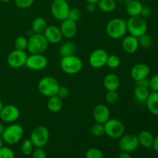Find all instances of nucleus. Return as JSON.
<instances>
[{
	"label": "nucleus",
	"mask_w": 158,
	"mask_h": 158,
	"mask_svg": "<svg viewBox=\"0 0 158 158\" xmlns=\"http://www.w3.org/2000/svg\"><path fill=\"white\" fill-rule=\"evenodd\" d=\"M106 34L114 40L123 38L127 32V21L120 18L110 20L106 26Z\"/></svg>",
	"instance_id": "nucleus-1"
},
{
	"label": "nucleus",
	"mask_w": 158,
	"mask_h": 158,
	"mask_svg": "<svg viewBox=\"0 0 158 158\" xmlns=\"http://www.w3.org/2000/svg\"><path fill=\"white\" fill-rule=\"evenodd\" d=\"M60 64L62 70L69 75L77 74L83 69V61L76 55L62 57Z\"/></svg>",
	"instance_id": "nucleus-2"
},
{
	"label": "nucleus",
	"mask_w": 158,
	"mask_h": 158,
	"mask_svg": "<svg viewBox=\"0 0 158 158\" xmlns=\"http://www.w3.org/2000/svg\"><path fill=\"white\" fill-rule=\"evenodd\" d=\"M24 131L21 125L18 123H12L5 128L2 137L3 141L9 145H14L19 142L23 138Z\"/></svg>",
	"instance_id": "nucleus-3"
},
{
	"label": "nucleus",
	"mask_w": 158,
	"mask_h": 158,
	"mask_svg": "<svg viewBox=\"0 0 158 158\" xmlns=\"http://www.w3.org/2000/svg\"><path fill=\"white\" fill-rule=\"evenodd\" d=\"M127 32L129 35L139 38L147 33L148 29V24L145 21L144 18L140 15L138 16H131L129 19L127 21Z\"/></svg>",
	"instance_id": "nucleus-4"
},
{
	"label": "nucleus",
	"mask_w": 158,
	"mask_h": 158,
	"mask_svg": "<svg viewBox=\"0 0 158 158\" xmlns=\"http://www.w3.org/2000/svg\"><path fill=\"white\" fill-rule=\"evenodd\" d=\"M49 43L43 34H32L28 40L27 50L30 54H43L47 49Z\"/></svg>",
	"instance_id": "nucleus-5"
},
{
	"label": "nucleus",
	"mask_w": 158,
	"mask_h": 158,
	"mask_svg": "<svg viewBox=\"0 0 158 158\" xmlns=\"http://www.w3.org/2000/svg\"><path fill=\"white\" fill-rule=\"evenodd\" d=\"M60 85L55 78L52 77H45L40 79L38 83V89L42 95L50 97L56 95L57 90Z\"/></svg>",
	"instance_id": "nucleus-6"
},
{
	"label": "nucleus",
	"mask_w": 158,
	"mask_h": 158,
	"mask_svg": "<svg viewBox=\"0 0 158 158\" xmlns=\"http://www.w3.org/2000/svg\"><path fill=\"white\" fill-rule=\"evenodd\" d=\"M105 134L113 139L120 138L123 135L125 131L124 124L117 119L110 118L106 123H103Z\"/></svg>",
	"instance_id": "nucleus-7"
},
{
	"label": "nucleus",
	"mask_w": 158,
	"mask_h": 158,
	"mask_svg": "<svg viewBox=\"0 0 158 158\" xmlns=\"http://www.w3.org/2000/svg\"><path fill=\"white\" fill-rule=\"evenodd\" d=\"M49 140V131L45 126L36 127L30 136V140L35 148H43L48 143Z\"/></svg>",
	"instance_id": "nucleus-8"
},
{
	"label": "nucleus",
	"mask_w": 158,
	"mask_h": 158,
	"mask_svg": "<svg viewBox=\"0 0 158 158\" xmlns=\"http://www.w3.org/2000/svg\"><path fill=\"white\" fill-rule=\"evenodd\" d=\"M69 9L70 7L66 0H53L50 6L52 15L60 21L68 18Z\"/></svg>",
	"instance_id": "nucleus-9"
},
{
	"label": "nucleus",
	"mask_w": 158,
	"mask_h": 158,
	"mask_svg": "<svg viewBox=\"0 0 158 158\" xmlns=\"http://www.w3.org/2000/svg\"><path fill=\"white\" fill-rule=\"evenodd\" d=\"M140 146L137 136L134 134H123L120 137L119 148L121 151L131 153L136 151Z\"/></svg>",
	"instance_id": "nucleus-10"
},
{
	"label": "nucleus",
	"mask_w": 158,
	"mask_h": 158,
	"mask_svg": "<svg viewBox=\"0 0 158 158\" xmlns=\"http://www.w3.org/2000/svg\"><path fill=\"white\" fill-rule=\"evenodd\" d=\"M28 55L25 50L15 49L8 55L7 63L10 67L19 69L26 65Z\"/></svg>",
	"instance_id": "nucleus-11"
},
{
	"label": "nucleus",
	"mask_w": 158,
	"mask_h": 158,
	"mask_svg": "<svg viewBox=\"0 0 158 158\" xmlns=\"http://www.w3.org/2000/svg\"><path fill=\"white\" fill-rule=\"evenodd\" d=\"M48 65V60L43 54H30L28 56L26 65L32 70H42L44 69Z\"/></svg>",
	"instance_id": "nucleus-12"
},
{
	"label": "nucleus",
	"mask_w": 158,
	"mask_h": 158,
	"mask_svg": "<svg viewBox=\"0 0 158 158\" xmlns=\"http://www.w3.org/2000/svg\"><path fill=\"white\" fill-rule=\"evenodd\" d=\"M109 54L103 49H97L91 52L89 57V63L94 69H100L106 65Z\"/></svg>",
	"instance_id": "nucleus-13"
},
{
	"label": "nucleus",
	"mask_w": 158,
	"mask_h": 158,
	"mask_svg": "<svg viewBox=\"0 0 158 158\" xmlns=\"http://www.w3.org/2000/svg\"><path fill=\"white\" fill-rule=\"evenodd\" d=\"M20 112L19 108L15 105L3 106L0 112V118L6 123H12L17 120L19 117Z\"/></svg>",
	"instance_id": "nucleus-14"
},
{
	"label": "nucleus",
	"mask_w": 158,
	"mask_h": 158,
	"mask_svg": "<svg viewBox=\"0 0 158 158\" xmlns=\"http://www.w3.org/2000/svg\"><path fill=\"white\" fill-rule=\"evenodd\" d=\"M151 73L150 66L146 63H138L134 65L131 70V76L134 81L148 78Z\"/></svg>",
	"instance_id": "nucleus-15"
},
{
	"label": "nucleus",
	"mask_w": 158,
	"mask_h": 158,
	"mask_svg": "<svg viewBox=\"0 0 158 158\" xmlns=\"http://www.w3.org/2000/svg\"><path fill=\"white\" fill-rule=\"evenodd\" d=\"M93 117L97 123H104L110 117V112L106 105L100 103L97 104L93 110Z\"/></svg>",
	"instance_id": "nucleus-16"
},
{
	"label": "nucleus",
	"mask_w": 158,
	"mask_h": 158,
	"mask_svg": "<svg viewBox=\"0 0 158 158\" xmlns=\"http://www.w3.org/2000/svg\"><path fill=\"white\" fill-rule=\"evenodd\" d=\"M60 29L63 36L66 39L73 38L77 33V23L69 19H66L62 21Z\"/></svg>",
	"instance_id": "nucleus-17"
},
{
	"label": "nucleus",
	"mask_w": 158,
	"mask_h": 158,
	"mask_svg": "<svg viewBox=\"0 0 158 158\" xmlns=\"http://www.w3.org/2000/svg\"><path fill=\"white\" fill-rule=\"evenodd\" d=\"M45 38L49 43L57 44L60 43L63 39L61 30L56 26H48L45 32H43Z\"/></svg>",
	"instance_id": "nucleus-18"
},
{
	"label": "nucleus",
	"mask_w": 158,
	"mask_h": 158,
	"mask_svg": "<svg viewBox=\"0 0 158 158\" xmlns=\"http://www.w3.org/2000/svg\"><path fill=\"white\" fill-rule=\"evenodd\" d=\"M122 48L127 53L132 54L137 51L139 46L138 38L134 35H125L122 40Z\"/></svg>",
	"instance_id": "nucleus-19"
},
{
	"label": "nucleus",
	"mask_w": 158,
	"mask_h": 158,
	"mask_svg": "<svg viewBox=\"0 0 158 158\" xmlns=\"http://www.w3.org/2000/svg\"><path fill=\"white\" fill-rule=\"evenodd\" d=\"M120 85V79L116 74H107L103 79V86L107 91H117Z\"/></svg>",
	"instance_id": "nucleus-20"
},
{
	"label": "nucleus",
	"mask_w": 158,
	"mask_h": 158,
	"mask_svg": "<svg viewBox=\"0 0 158 158\" xmlns=\"http://www.w3.org/2000/svg\"><path fill=\"white\" fill-rule=\"evenodd\" d=\"M126 10L130 16H138L140 15L143 5L140 1L136 0H126Z\"/></svg>",
	"instance_id": "nucleus-21"
},
{
	"label": "nucleus",
	"mask_w": 158,
	"mask_h": 158,
	"mask_svg": "<svg viewBox=\"0 0 158 158\" xmlns=\"http://www.w3.org/2000/svg\"><path fill=\"white\" fill-rule=\"evenodd\" d=\"M137 139L140 145L145 148H152L154 137L151 132L148 131H142L137 135Z\"/></svg>",
	"instance_id": "nucleus-22"
},
{
	"label": "nucleus",
	"mask_w": 158,
	"mask_h": 158,
	"mask_svg": "<svg viewBox=\"0 0 158 158\" xmlns=\"http://www.w3.org/2000/svg\"><path fill=\"white\" fill-rule=\"evenodd\" d=\"M145 103H146L148 111L151 114L154 115H158V92L152 91L150 93Z\"/></svg>",
	"instance_id": "nucleus-23"
},
{
	"label": "nucleus",
	"mask_w": 158,
	"mask_h": 158,
	"mask_svg": "<svg viewBox=\"0 0 158 158\" xmlns=\"http://www.w3.org/2000/svg\"><path fill=\"white\" fill-rule=\"evenodd\" d=\"M48 24L46 20L43 17H37L32 23V31L35 34H43Z\"/></svg>",
	"instance_id": "nucleus-24"
},
{
	"label": "nucleus",
	"mask_w": 158,
	"mask_h": 158,
	"mask_svg": "<svg viewBox=\"0 0 158 158\" xmlns=\"http://www.w3.org/2000/svg\"><path fill=\"white\" fill-rule=\"evenodd\" d=\"M47 107L48 110L52 113L60 112L63 108V100L56 95L49 97Z\"/></svg>",
	"instance_id": "nucleus-25"
},
{
	"label": "nucleus",
	"mask_w": 158,
	"mask_h": 158,
	"mask_svg": "<svg viewBox=\"0 0 158 158\" xmlns=\"http://www.w3.org/2000/svg\"><path fill=\"white\" fill-rule=\"evenodd\" d=\"M97 4V7L103 12H112L117 8L116 0H100Z\"/></svg>",
	"instance_id": "nucleus-26"
},
{
	"label": "nucleus",
	"mask_w": 158,
	"mask_h": 158,
	"mask_svg": "<svg viewBox=\"0 0 158 158\" xmlns=\"http://www.w3.org/2000/svg\"><path fill=\"white\" fill-rule=\"evenodd\" d=\"M150 94V91L148 88L142 87V86H136L134 91V95L137 101L139 103H146Z\"/></svg>",
	"instance_id": "nucleus-27"
},
{
	"label": "nucleus",
	"mask_w": 158,
	"mask_h": 158,
	"mask_svg": "<svg viewBox=\"0 0 158 158\" xmlns=\"http://www.w3.org/2000/svg\"><path fill=\"white\" fill-rule=\"evenodd\" d=\"M76 52V46L72 42H66L63 43L60 48V54L62 57L74 55Z\"/></svg>",
	"instance_id": "nucleus-28"
},
{
	"label": "nucleus",
	"mask_w": 158,
	"mask_h": 158,
	"mask_svg": "<svg viewBox=\"0 0 158 158\" xmlns=\"http://www.w3.org/2000/svg\"><path fill=\"white\" fill-rule=\"evenodd\" d=\"M138 42L139 45L143 48H145V49L151 48L153 46V43H154V40H153L152 37L150 35H148L147 33L143 34V35L139 37Z\"/></svg>",
	"instance_id": "nucleus-29"
},
{
	"label": "nucleus",
	"mask_w": 158,
	"mask_h": 158,
	"mask_svg": "<svg viewBox=\"0 0 158 158\" xmlns=\"http://www.w3.org/2000/svg\"><path fill=\"white\" fill-rule=\"evenodd\" d=\"M120 59L118 56L114 55V54H112V55H109L107 57V60H106V65L110 69H117L119 66H120Z\"/></svg>",
	"instance_id": "nucleus-30"
},
{
	"label": "nucleus",
	"mask_w": 158,
	"mask_h": 158,
	"mask_svg": "<svg viewBox=\"0 0 158 158\" xmlns=\"http://www.w3.org/2000/svg\"><path fill=\"white\" fill-rule=\"evenodd\" d=\"M33 144H32V141L30 139H26V140H23L21 145V151L24 155H30L33 151Z\"/></svg>",
	"instance_id": "nucleus-31"
},
{
	"label": "nucleus",
	"mask_w": 158,
	"mask_h": 158,
	"mask_svg": "<svg viewBox=\"0 0 158 158\" xmlns=\"http://www.w3.org/2000/svg\"><path fill=\"white\" fill-rule=\"evenodd\" d=\"M14 46H15V49L26 50V49H27L28 40L24 36L17 37L14 42Z\"/></svg>",
	"instance_id": "nucleus-32"
},
{
	"label": "nucleus",
	"mask_w": 158,
	"mask_h": 158,
	"mask_svg": "<svg viewBox=\"0 0 158 158\" xmlns=\"http://www.w3.org/2000/svg\"><path fill=\"white\" fill-rule=\"evenodd\" d=\"M91 133H92L93 135L97 137H100L104 135L105 130L103 123L96 122L95 124L93 125L92 128H91Z\"/></svg>",
	"instance_id": "nucleus-33"
},
{
	"label": "nucleus",
	"mask_w": 158,
	"mask_h": 158,
	"mask_svg": "<svg viewBox=\"0 0 158 158\" xmlns=\"http://www.w3.org/2000/svg\"><path fill=\"white\" fill-rule=\"evenodd\" d=\"M86 158H103V154L100 149L96 148H91L86 152Z\"/></svg>",
	"instance_id": "nucleus-34"
},
{
	"label": "nucleus",
	"mask_w": 158,
	"mask_h": 158,
	"mask_svg": "<svg viewBox=\"0 0 158 158\" xmlns=\"http://www.w3.org/2000/svg\"><path fill=\"white\" fill-rule=\"evenodd\" d=\"M106 103L109 104H114L117 102L119 99V95L117 91H107L106 94Z\"/></svg>",
	"instance_id": "nucleus-35"
},
{
	"label": "nucleus",
	"mask_w": 158,
	"mask_h": 158,
	"mask_svg": "<svg viewBox=\"0 0 158 158\" xmlns=\"http://www.w3.org/2000/svg\"><path fill=\"white\" fill-rule=\"evenodd\" d=\"M0 158H15L14 151L9 147H2L0 148Z\"/></svg>",
	"instance_id": "nucleus-36"
},
{
	"label": "nucleus",
	"mask_w": 158,
	"mask_h": 158,
	"mask_svg": "<svg viewBox=\"0 0 158 158\" xmlns=\"http://www.w3.org/2000/svg\"><path fill=\"white\" fill-rule=\"evenodd\" d=\"M80 16H81V12H80V9L76 7L72 8V9L70 8L67 19H69L73 20V21L77 23V22L80 19Z\"/></svg>",
	"instance_id": "nucleus-37"
},
{
	"label": "nucleus",
	"mask_w": 158,
	"mask_h": 158,
	"mask_svg": "<svg viewBox=\"0 0 158 158\" xmlns=\"http://www.w3.org/2000/svg\"><path fill=\"white\" fill-rule=\"evenodd\" d=\"M35 0H15V3L19 9H28L34 3Z\"/></svg>",
	"instance_id": "nucleus-38"
},
{
	"label": "nucleus",
	"mask_w": 158,
	"mask_h": 158,
	"mask_svg": "<svg viewBox=\"0 0 158 158\" xmlns=\"http://www.w3.org/2000/svg\"><path fill=\"white\" fill-rule=\"evenodd\" d=\"M69 94V91L67 87H66V86H60L58 90H57L56 96H58L60 99L63 100V99H65L66 98V97H68Z\"/></svg>",
	"instance_id": "nucleus-39"
},
{
	"label": "nucleus",
	"mask_w": 158,
	"mask_h": 158,
	"mask_svg": "<svg viewBox=\"0 0 158 158\" xmlns=\"http://www.w3.org/2000/svg\"><path fill=\"white\" fill-rule=\"evenodd\" d=\"M32 154V158H46V153L43 148H36Z\"/></svg>",
	"instance_id": "nucleus-40"
},
{
	"label": "nucleus",
	"mask_w": 158,
	"mask_h": 158,
	"mask_svg": "<svg viewBox=\"0 0 158 158\" xmlns=\"http://www.w3.org/2000/svg\"><path fill=\"white\" fill-rule=\"evenodd\" d=\"M150 89L154 92H158V73L150 80Z\"/></svg>",
	"instance_id": "nucleus-41"
},
{
	"label": "nucleus",
	"mask_w": 158,
	"mask_h": 158,
	"mask_svg": "<svg viewBox=\"0 0 158 158\" xmlns=\"http://www.w3.org/2000/svg\"><path fill=\"white\" fill-rule=\"evenodd\" d=\"M151 14H152V9H151V8L148 6H143L140 16H142L143 18H148L149 16H151Z\"/></svg>",
	"instance_id": "nucleus-42"
},
{
	"label": "nucleus",
	"mask_w": 158,
	"mask_h": 158,
	"mask_svg": "<svg viewBox=\"0 0 158 158\" xmlns=\"http://www.w3.org/2000/svg\"><path fill=\"white\" fill-rule=\"evenodd\" d=\"M136 86H142V87L148 88L150 89V80H148V78L143 79V80H138V81H136Z\"/></svg>",
	"instance_id": "nucleus-43"
},
{
	"label": "nucleus",
	"mask_w": 158,
	"mask_h": 158,
	"mask_svg": "<svg viewBox=\"0 0 158 158\" xmlns=\"http://www.w3.org/2000/svg\"><path fill=\"white\" fill-rule=\"evenodd\" d=\"M97 9V4L95 3H90L87 2V5H86V10L89 12H94V11Z\"/></svg>",
	"instance_id": "nucleus-44"
},
{
	"label": "nucleus",
	"mask_w": 158,
	"mask_h": 158,
	"mask_svg": "<svg viewBox=\"0 0 158 158\" xmlns=\"http://www.w3.org/2000/svg\"><path fill=\"white\" fill-rule=\"evenodd\" d=\"M118 158H132L130 153L124 152V151H121L120 154H119Z\"/></svg>",
	"instance_id": "nucleus-45"
},
{
	"label": "nucleus",
	"mask_w": 158,
	"mask_h": 158,
	"mask_svg": "<svg viewBox=\"0 0 158 158\" xmlns=\"http://www.w3.org/2000/svg\"><path fill=\"white\" fill-rule=\"evenodd\" d=\"M152 148H154V150L156 151V152L158 153V135L156 137H154Z\"/></svg>",
	"instance_id": "nucleus-46"
},
{
	"label": "nucleus",
	"mask_w": 158,
	"mask_h": 158,
	"mask_svg": "<svg viewBox=\"0 0 158 158\" xmlns=\"http://www.w3.org/2000/svg\"><path fill=\"white\" fill-rule=\"evenodd\" d=\"M4 130H5L4 125H3L2 123L1 122H0V136H2V134L3 131H4Z\"/></svg>",
	"instance_id": "nucleus-47"
},
{
	"label": "nucleus",
	"mask_w": 158,
	"mask_h": 158,
	"mask_svg": "<svg viewBox=\"0 0 158 158\" xmlns=\"http://www.w3.org/2000/svg\"><path fill=\"white\" fill-rule=\"evenodd\" d=\"M86 2H90V3H95V4H97V2H98L100 0H85Z\"/></svg>",
	"instance_id": "nucleus-48"
},
{
	"label": "nucleus",
	"mask_w": 158,
	"mask_h": 158,
	"mask_svg": "<svg viewBox=\"0 0 158 158\" xmlns=\"http://www.w3.org/2000/svg\"><path fill=\"white\" fill-rule=\"evenodd\" d=\"M3 143H4L3 139L2 137V136H0V148H1L2 147H3Z\"/></svg>",
	"instance_id": "nucleus-49"
},
{
	"label": "nucleus",
	"mask_w": 158,
	"mask_h": 158,
	"mask_svg": "<svg viewBox=\"0 0 158 158\" xmlns=\"http://www.w3.org/2000/svg\"><path fill=\"white\" fill-rule=\"evenodd\" d=\"M2 107H3L2 102L1 100H0V112H1V110H2Z\"/></svg>",
	"instance_id": "nucleus-50"
},
{
	"label": "nucleus",
	"mask_w": 158,
	"mask_h": 158,
	"mask_svg": "<svg viewBox=\"0 0 158 158\" xmlns=\"http://www.w3.org/2000/svg\"><path fill=\"white\" fill-rule=\"evenodd\" d=\"M1 2H11L12 0H0Z\"/></svg>",
	"instance_id": "nucleus-51"
},
{
	"label": "nucleus",
	"mask_w": 158,
	"mask_h": 158,
	"mask_svg": "<svg viewBox=\"0 0 158 158\" xmlns=\"http://www.w3.org/2000/svg\"><path fill=\"white\" fill-rule=\"evenodd\" d=\"M116 1H117V2H125L126 0H116Z\"/></svg>",
	"instance_id": "nucleus-52"
},
{
	"label": "nucleus",
	"mask_w": 158,
	"mask_h": 158,
	"mask_svg": "<svg viewBox=\"0 0 158 158\" xmlns=\"http://www.w3.org/2000/svg\"><path fill=\"white\" fill-rule=\"evenodd\" d=\"M103 158H110V157H104Z\"/></svg>",
	"instance_id": "nucleus-53"
},
{
	"label": "nucleus",
	"mask_w": 158,
	"mask_h": 158,
	"mask_svg": "<svg viewBox=\"0 0 158 158\" xmlns=\"http://www.w3.org/2000/svg\"><path fill=\"white\" fill-rule=\"evenodd\" d=\"M136 1H140V0H136Z\"/></svg>",
	"instance_id": "nucleus-54"
}]
</instances>
